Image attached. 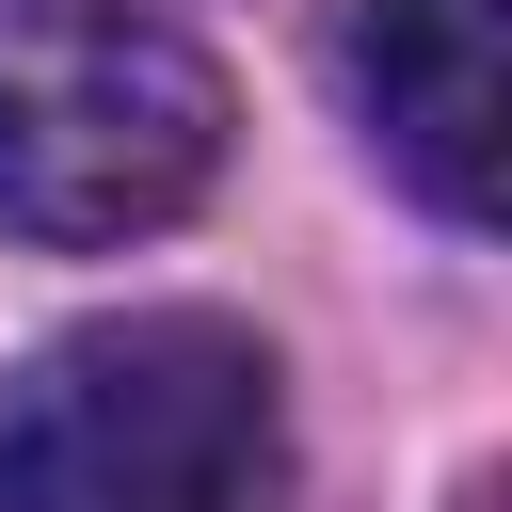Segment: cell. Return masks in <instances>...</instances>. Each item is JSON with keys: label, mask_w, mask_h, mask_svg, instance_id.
<instances>
[{"label": "cell", "mask_w": 512, "mask_h": 512, "mask_svg": "<svg viewBox=\"0 0 512 512\" xmlns=\"http://www.w3.org/2000/svg\"><path fill=\"white\" fill-rule=\"evenodd\" d=\"M288 400L224 304H128L0 384V512H272Z\"/></svg>", "instance_id": "6da1fadb"}, {"label": "cell", "mask_w": 512, "mask_h": 512, "mask_svg": "<svg viewBox=\"0 0 512 512\" xmlns=\"http://www.w3.org/2000/svg\"><path fill=\"white\" fill-rule=\"evenodd\" d=\"M224 176V80L144 0H0V224L16 240H144Z\"/></svg>", "instance_id": "7a4b0ae2"}, {"label": "cell", "mask_w": 512, "mask_h": 512, "mask_svg": "<svg viewBox=\"0 0 512 512\" xmlns=\"http://www.w3.org/2000/svg\"><path fill=\"white\" fill-rule=\"evenodd\" d=\"M352 112L432 224H496V32H480V0H352Z\"/></svg>", "instance_id": "3957f363"}]
</instances>
